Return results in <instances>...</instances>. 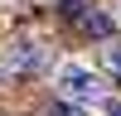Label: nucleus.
Segmentation results:
<instances>
[{
    "label": "nucleus",
    "instance_id": "obj_2",
    "mask_svg": "<svg viewBox=\"0 0 121 116\" xmlns=\"http://www.w3.org/2000/svg\"><path fill=\"white\" fill-rule=\"evenodd\" d=\"M48 63H53V53H48L39 39H15V44L5 48V68L19 77H34V73H48Z\"/></svg>",
    "mask_w": 121,
    "mask_h": 116
},
{
    "label": "nucleus",
    "instance_id": "obj_3",
    "mask_svg": "<svg viewBox=\"0 0 121 116\" xmlns=\"http://www.w3.org/2000/svg\"><path fill=\"white\" fill-rule=\"evenodd\" d=\"M78 24H82L87 29V34H97V39H112V19H107V15H97V10H92V15H78Z\"/></svg>",
    "mask_w": 121,
    "mask_h": 116
},
{
    "label": "nucleus",
    "instance_id": "obj_6",
    "mask_svg": "<svg viewBox=\"0 0 121 116\" xmlns=\"http://www.w3.org/2000/svg\"><path fill=\"white\" fill-rule=\"evenodd\" d=\"M107 116H121V102H107Z\"/></svg>",
    "mask_w": 121,
    "mask_h": 116
},
{
    "label": "nucleus",
    "instance_id": "obj_4",
    "mask_svg": "<svg viewBox=\"0 0 121 116\" xmlns=\"http://www.w3.org/2000/svg\"><path fill=\"white\" fill-rule=\"evenodd\" d=\"M102 63H107V73H116V77H121V44H116V39H107V48H102Z\"/></svg>",
    "mask_w": 121,
    "mask_h": 116
},
{
    "label": "nucleus",
    "instance_id": "obj_5",
    "mask_svg": "<svg viewBox=\"0 0 121 116\" xmlns=\"http://www.w3.org/2000/svg\"><path fill=\"white\" fill-rule=\"evenodd\" d=\"M48 116H78V111H73V102H53V106H48Z\"/></svg>",
    "mask_w": 121,
    "mask_h": 116
},
{
    "label": "nucleus",
    "instance_id": "obj_1",
    "mask_svg": "<svg viewBox=\"0 0 121 116\" xmlns=\"http://www.w3.org/2000/svg\"><path fill=\"white\" fill-rule=\"evenodd\" d=\"M58 97L73 106H97V102H107V87L87 63H63L58 68Z\"/></svg>",
    "mask_w": 121,
    "mask_h": 116
}]
</instances>
